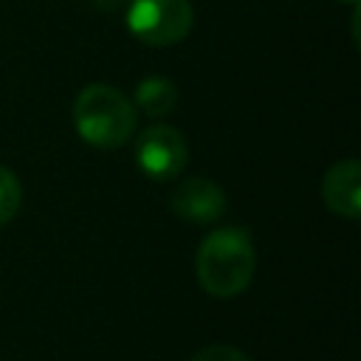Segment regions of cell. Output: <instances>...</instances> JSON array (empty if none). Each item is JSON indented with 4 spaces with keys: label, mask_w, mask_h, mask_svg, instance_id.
<instances>
[{
    "label": "cell",
    "mask_w": 361,
    "mask_h": 361,
    "mask_svg": "<svg viewBox=\"0 0 361 361\" xmlns=\"http://www.w3.org/2000/svg\"><path fill=\"white\" fill-rule=\"evenodd\" d=\"M127 28L147 45L180 42L192 28L189 0H133L127 6Z\"/></svg>",
    "instance_id": "3957f363"
},
{
    "label": "cell",
    "mask_w": 361,
    "mask_h": 361,
    "mask_svg": "<svg viewBox=\"0 0 361 361\" xmlns=\"http://www.w3.org/2000/svg\"><path fill=\"white\" fill-rule=\"evenodd\" d=\"M347 3H358V0H347Z\"/></svg>",
    "instance_id": "8fae6325"
},
{
    "label": "cell",
    "mask_w": 361,
    "mask_h": 361,
    "mask_svg": "<svg viewBox=\"0 0 361 361\" xmlns=\"http://www.w3.org/2000/svg\"><path fill=\"white\" fill-rule=\"evenodd\" d=\"M322 197L333 214L355 220L361 214V164L355 158L333 164L322 178Z\"/></svg>",
    "instance_id": "8992f818"
},
{
    "label": "cell",
    "mask_w": 361,
    "mask_h": 361,
    "mask_svg": "<svg viewBox=\"0 0 361 361\" xmlns=\"http://www.w3.org/2000/svg\"><path fill=\"white\" fill-rule=\"evenodd\" d=\"M73 127L85 144L116 149L135 130V104L110 85H87L73 102Z\"/></svg>",
    "instance_id": "7a4b0ae2"
},
{
    "label": "cell",
    "mask_w": 361,
    "mask_h": 361,
    "mask_svg": "<svg viewBox=\"0 0 361 361\" xmlns=\"http://www.w3.org/2000/svg\"><path fill=\"white\" fill-rule=\"evenodd\" d=\"M135 164L147 178L155 180H169L175 175H180V169L186 166L189 149H186V138L169 127V124H149L147 130L138 133L135 138Z\"/></svg>",
    "instance_id": "277c9868"
},
{
    "label": "cell",
    "mask_w": 361,
    "mask_h": 361,
    "mask_svg": "<svg viewBox=\"0 0 361 361\" xmlns=\"http://www.w3.org/2000/svg\"><path fill=\"white\" fill-rule=\"evenodd\" d=\"M99 11H118L124 6V0H90Z\"/></svg>",
    "instance_id": "30bf717a"
},
{
    "label": "cell",
    "mask_w": 361,
    "mask_h": 361,
    "mask_svg": "<svg viewBox=\"0 0 361 361\" xmlns=\"http://www.w3.org/2000/svg\"><path fill=\"white\" fill-rule=\"evenodd\" d=\"M178 102V87L166 76H147L135 87V107H141L147 116L161 118L166 116Z\"/></svg>",
    "instance_id": "52a82bcc"
},
{
    "label": "cell",
    "mask_w": 361,
    "mask_h": 361,
    "mask_svg": "<svg viewBox=\"0 0 361 361\" xmlns=\"http://www.w3.org/2000/svg\"><path fill=\"white\" fill-rule=\"evenodd\" d=\"M189 361H251V358L231 344H212V347L197 350Z\"/></svg>",
    "instance_id": "9c48e42d"
},
{
    "label": "cell",
    "mask_w": 361,
    "mask_h": 361,
    "mask_svg": "<svg viewBox=\"0 0 361 361\" xmlns=\"http://www.w3.org/2000/svg\"><path fill=\"white\" fill-rule=\"evenodd\" d=\"M20 203H23V186L17 175L0 164V226H6L17 214Z\"/></svg>",
    "instance_id": "ba28073f"
},
{
    "label": "cell",
    "mask_w": 361,
    "mask_h": 361,
    "mask_svg": "<svg viewBox=\"0 0 361 361\" xmlns=\"http://www.w3.org/2000/svg\"><path fill=\"white\" fill-rule=\"evenodd\" d=\"M257 265L254 240L240 226L214 228L200 245L195 257V274L206 293L228 299L248 288Z\"/></svg>",
    "instance_id": "6da1fadb"
},
{
    "label": "cell",
    "mask_w": 361,
    "mask_h": 361,
    "mask_svg": "<svg viewBox=\"0 0 361 361\" xmlns=\"http://www.w3.org/2000/svg\"><path fill=\"white\" fill-rule=\"evenodd\" d=\"M169 206H172V212L180 220H189V223H212V220H217L223 214L226 195L209 178H186L172 192Z\"/></svg>",
    "instance_id": "5b68a950"
}]
</instances>
